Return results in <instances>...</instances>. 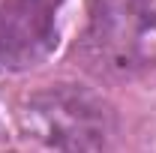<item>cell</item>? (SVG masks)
<instances>
[{
	"label": "cell",
	"instance_id": "6da1fadb",
	"mask_svg": "<svg viewBox=\"0 0 156 153\" xmlns=\"http://www.w3.org/2000/svg\"><path fill=\"white\" fill-rule=\"evenodd\" d=\"M18 132L30 153H114L117 111L84 84H48L21 102Z\"/></svg>",
	"mask_w": 156,
	"mask_h": 153
},
{
	"label": "cell",
	"instance_id": "3957f363",
	"mask_svg": "<svg viewBox=\"0 0 156 153\" xmlns=\"http://www.w3.org/2000/svg\"><path fill=\"white\" fill-rule=\"evenodd\" d=\"M57 48V0H0V72L33 69Z\"/></svg>",
	"mask_w": 156,
	"mask_h": 153
},
{
	"label": "cell",
	"instance_id": "7a4b0ae2",
	"mask_svg": "<svg viewBox=\"0 0 156 153\" xmlns=\"http://www.w3.org/2000/svg\"><path fill=\"white\" fill-rule=\"evenodd\" d=\"M84 54L99 72L135 75L156 66V0H93Z\"/></svg>",
	"mask_w": 156,
	"mask_h": 153
}]
</instances>
